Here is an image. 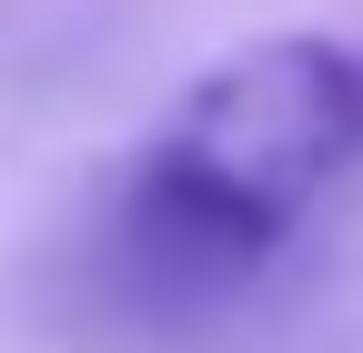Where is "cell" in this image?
<instances>
[{"label":"cell","mask_w":363,"mask_h":353,"mask_svg":"<svg viewBox=\"0 0 363 353\" xmlns=\"http://www.w3.org/2000/svg\"><path fill=\"white\" fill-rule=\"evenodd\" d=\"M363 172V51L323 30L242 40L182 81L81 232L91 313L131 333H192L283 262L303 212Z\"/></svg>","instance_id":"obj_1"}]
</instances>
